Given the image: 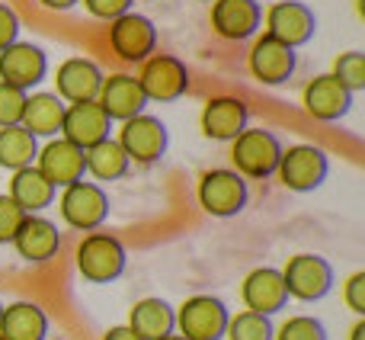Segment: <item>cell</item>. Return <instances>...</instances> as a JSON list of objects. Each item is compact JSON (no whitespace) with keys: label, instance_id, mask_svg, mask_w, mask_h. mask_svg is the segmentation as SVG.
Masks as SVG:
<instances>
[{"label":"cell","instance_id":"cell-4","mask_svg":"<svg viewBox=\"0 0 365 340\" xmlns=\"http://www.w3.org/2000/svg\"><path fill=\"white\" fill-rule=\"evenodd\" d=\"M279 273H282L289 299H298V302H321L334 289V266L317 254H298Z\"/></svg>","mask_w":365,"mask_h":340},{"label":"cell","instance_id":"cell-10","mask_svg":"<svg viewBox=\"0 0 365 340\" xmlns=\"http://www.w3.org/2000/svg\"><path fill=\"white\" fill-rule=\"evenodd\" d=\"M199 206L215 219H231L247 206V180L234 170H208L199 180Z\"/></svg>","mask_w":365,"mask_h":340},{"label":"cell","instance_id":"cell-17","mask_svg":"<svg viewBox=\"0 0 365 340\" xmlns=\"http://www.w3.org/2000/svg\"><path fill=\"white\" fill-rule=\"evenodd\" d=\"M263 23V6L257 0H215L212 29L227 42H244Z\"/></svg>","mask_w":365,"mask_h":340},{"label":"cell","instance_id":"cell-19","mask_svg":"<svg viewBox=\"0 0 365 340\" xmlns=\"http://www.w3.org/2000/svg\"><path fill=\"white\" fill-rule=\"evenodd\" d=\"M103 71L96 61L90 58H68L61 61L55 74V87H58V100H68V103H90L100 96V87H103Z\"/></svg>","mask_w":365,"mask_h":340},{"label":"cell","instance_id":"cell-18","mask_svg":"<svg viewBox=\"0 0 365 340\" xmlns=\"http://www.w3.org/2000/svg\"><path fill=\"white\" fill-rule=\"evenodd\" d=\"M96 103H100V109L109 116V122H128L145 113V106H148L145 94H141V87H138V77H132V74L103 77Z\"/></svg>","mask_w":365,"mask_h":340},{"label":"cell","instance_id":"cell-42","mask_svg":"<svg viewBox=\"0 0 365 340\" xmlns=\"http://www.w3.org/2000/svg\"><path fill=\"white\" fill-rule=\"evenodd\" d=\"M0 311H4V302H0Z\"/></svg>","mask_w":365,"mask_h":340},{"label":"cell","instance_id":"cell-5","mask_svg":"<svg viewBox=\"0 0 365 340\" xmlns=\"http://www.w3.org/2000/svg\"><path fill=\"white\" fill-rule=\"evenodd\" d=\"M138 87L148 103H173L189 90V68L173 55H151L141 61Z\"/></svg>","mask_w":365,"mask_h":340},{"label":"cell","instance_id":"cell-37","mask_svg":"<svg viewBox=\"0 0 365 340\" xmlns=\"http://www.w3.org/2000/svg\"><path fill=\"white\" fill-rule=\"evenodd\" d=\"M103 340H141V337L132 334V328H128V324H119V328H109Z\"/></svg>","mask_w":365,"mask_h":340},{"label":"cell","instance_id":"cell-3","mask_svg":"<svg viewBox=\"0 0 365 340\" xmlns=\"http://www.w3.org/2000/svg\"><path fill=\"white\" fill-rule=\"evenodd\" d=\"M58 209H61L64 225L77 228V231H96L109 215V196L100 183L77 180L61 189Z\"/></svg>","mask_w":365,"mask_h":340},{"label":"cell","instance_id":"cell-1","mask_svg":"<svg viewBox=\"0 0 365 340\" xmlns=\"http://www.w3.org/2000/svg\"><path fill=\"white\" fill-rule=\"evenodd\" d=\"M285 148L279 145V139L266 129H244L237 139L231 141V161H234V174L250 176V180H263L272 176L279 167Z\"/></svg>","mask_w":365,"mask_h":340},{"label":"cell","instance_id":"cell-2","mask_svg":"<svg viewBox=\"0 0 365 340\" xmlns=\"http://www.w3.org/2000/svg\"><path fill=\"white\" fill-rule=\"evenodd\" d=\"M77 270L87 283H113L125 273V247L106 231H93L77 247Z\"/></svg>","mask_w":365,"mask_h":340},{"label":"cell","instance_id":"cell-7","mask_svg":"<svg viewBox=\"0 0 365 340\" xmlns=\"http://www.w3.org/2000/svg\"><path fill=\"white\" fill-rule=\"evenodd\" d=\"M231 311L215 296H192L180 305L177 328L182 340H221Z\"/></svg>","mask_w":365,"mask_h":340},{"label":"cell","instance_id":"cell-15","mask_svg":"<svg viewBox=\"0 0 365 340\" xmlns=\"http://www.w3.org/2000/svg\"><path fill=\"white\" fill-rule=\"evenodd\" d=\"M302 103H304V113H308L311 119L336 122L353 109V94H349L334 74H321L304 87Z\"/></svg>","mask_w":365,"mask_h":340},{"label":"cell","instance_id":"cell-12","mask_svg":"<svg viewBox=\"0 0 365 340\" xmlns=\"http://www.w3.org/2000/svg\"><path fill=\"white\" fill-rule=\"evenodd\" d=\"M48 74V55L32 42H13L0 51V81L16 90H32Z\"/></svg>","mask_w":365,"mask_h":340},{"label":"cell","instance_id":"cell-32","mask_svg":"<svg viewBox=\"0 0 365 340\" xmlns=\"http://www.w3.org/2000/svg\"><path fill=\"white\" fill-rule=\"evenodd\" d=\"M23 109H26V94L0 81V129L19 126L23 122Z\"/></svg>","mask_w":365,"mask_h":340},{"label":"cell","instance_id":"cell-6","mask_svg":"<svg viewBox=\"0 0 365 340\" xmlns=\"http://www.w3.org/2000/svg\"><path fill=\"white\" fill-rule=\"evenodd\" d=\"M327 170H330L327 154L317 145H292L279 158L276 174L282 180V186L292 189V193H311V189H317L327 180Z\"/></svg>","mask_w":365,"mask_h":340},{"label":"cell","instance_id":"cell-40","mask_svg":"<svg viewBox=\"0 0 365 340\" xmlns=\"http://www.w3.org/2000/svg\"><path fill=\"white\" fill-rule=\"evenodd\" d=\"M160 340H182L180 334H167V337H160Z\"/></svg>","mask_w":365,"mask_h":340},{"label":"cell","instance_id":"cell-41","mask_svg":"<svg viewBox=\"0 0 365 340\" xmlns=\"http://www.w3.org/2000/svg\"><path fill=\"white\" fill-rule=\"evenodd\" d=\"M202 4H215V0H202Z\"/></svg>","mask_w":365,"mask_h":340},{"label":"cell","instance_id":"cell-21","mask_svg":"<svg viewBox=\"0 0 365 340\" xmlns=\"http://www.w3.org/2000/svg\"><path fill=\"white\" fill-rule=\"evenodd\" d=\"M250 109L237 96H215L202 106V135L212 141H234L247 129Z\"/></svg>","mask_w":365,"mask_h":340},{"label":"cell","instance_id":"cell-35","mask_svg":"<svg viewBox=\"0 0 365 340\" xmlns=\"http://www.w3.org/2000/svg\"><path fill=\"white\" fill-rule=\"evenodd\" d=\"M343 302H346V309L353 311V315H365V273H353V276L346 279V286H343Z\"/></svg>","mask_w":365,"mask_h":340},{"label":"cell","instance_id":"cell-27","mask_svg":"<svg viewBox=\"0 0 365 340\" xmlns=\"http://www.w3.org/2000/svg\"><path fill=\"white\" fill-rule=\"evenodd\" d=\"M83 167H87V174L93 176V180L113 183V180H122V176L128 174L132 161H128V154L122 151L115 139H103L100 145L83 151Z\"/></svg>","mask_w":365,"mask_h":340},{"label":"cell","instance_id":"cell-43","mask_svg":"<svg viewBox=\"0 0 365 340\" xmlns=\"http://www.w3.org/2000/svg\"><path fill=\"white\" fill-rule=\"evenodd\" d=\"M0 340H4V337H0Z\"/></svg>","mask_w":365,"mask_h":340},{"label":"cell","instance_id":"cell-26","mask_svg":"<svg viewBox=\"0 0 365 340\" xmlns=\"http://www.w3.org/2000/svg\"><path fill=\"white\" fill-rule=\"evenodd\" d=\"M64 100H58L55 94H32L26 96V109H23V122L19 126L26 132L38 135H55L61 132V122H64Z\"/></svg>","mask_w":365,"mask_h":340},{"label":"cell","instance_id":"cell-13","mask_svg":"<svg viewBox=\"0 0 365 340\" xmlns=\"http://www.w3.org/2000/svg\"><path fill=\"white\" fill-rule=\"evenodd\" d=\"M295 49H289V45L276 42V39L269 36H259L257 42H253L250 55H247V68H250V74L257 77L259 84H266V87H279V84H285L292 74H295Z\"/></svg>","mask_w":365,"mask_h":340},{"label":"cell","instance_id":"cell-29","mask_svg":"<svg viewBox=\"0 0 365 340\" xmlns=\"http://www.w3.org/2000/svg\"><path fill=\"white\" fill-rule=\"evenodd\" d=\"M272 324L266 315H257V311H237V315L227 318L225 337L227 340H272Z\"/></svg>","mask_w":365,"mask_h":340},{"label":"cell","instance_id":"cell-33","mask_svg":"<svg viewBox=\"0 0 365 340\" xmlns=\"http://www.w3.org/2000/svg\"><path fill=\"white\" fill-rule=\"evenodd\" d=\"M26 212L16 206V202L10 199V196H0V244H10L13 234L19 231V225H23Z\"/></svg>","mask_w":365,"mask_h":340},{"label":"cell","instance_id":"cell-36","mask_svg":"<svg viewBox=\"0 0 365 340\" xmlns=\"http://www.w3.org/2000/svg\"><path fill=\"white\" fill-rule=\"evenodd\" d=\"M19 36V16L13 13V6L0 4V51L10 49Z\"/></svg>","mask_w":365,"mask_h":340},{"label":"cell","instance_id":"cell-31","mask_svg":"<svg viewBox=\"0 0 365 340\" xmlns=\"http://www.w3.org/2000/svg\"><path fill=\"white\" fill-rule=\"evenodd\" d=\"M272 340H327V331H324V324L317 318L295 315L279 331H272Z\"/></svg>","mask_w":365,"mask_h":340},{"label":"cell","instance_id":"cell-39","mask_svg":"<svg viewBox=\"0 0 365 340\" xmlns=\"http://www.w3.org/2000/svg\"><path fill=\"white\" fill-rule=\"evenodd\" d=\"M349 340H365V321H362V318L353 324V331H349Z\"/></svg>","mask_w":365,"mask_h":340},{"label":"cell","instance_id":"cell-28","mask_svg":"<svg viewBox=\"0 0 365 340\" xmlns=\"http://www.w3.org/2000/svg\"><path fill=\"white\" fill-rule=\"evenodd\" d=\"M38 141L32 132H26L23 126H6L0 129V167L6 170H23L36 164Z\"/></svg>","mask_w":365,"mask_h":340},{"label":"cell","instance_id":"cell-38","mask_svg":"<svg viewBox=\"0 0 365 340\" xmlns=\"http://www.w3.org/2000/svg\"><path fill=\"white\" fill-rule=\"evenodd\" d=\"M38 4H42L45 10H58V13H61V10H71V6H77L81 0H38Z\"/></svg>","mask_w":365,"mask_h":340},{"label":"cell","instance_id":"cell-8","mask_svg":"<svg viewBox=\"0 0 365 340\" xmlns=\"http://www.w3.org/2000/svg\"><path fill=\"white\" fill-rule=\"evenodd\" d=\"M115 141H119V148L128 154V161H135V164H154V161L164 158L170 135H167V126L158 116L141 113V116H135V119L122 122Z\"/></svg>","mask_w":365,"mask_h":340},{"label":"cell","instance_id":"cell-11","mask_svg":"<svg viewBox=\"0 0 365 340\" xmlns=\"http://www.w3.org/2000/svg\"><path fill=\"white\" fill-rule=\"evenodd\" d=\"M109 45H113V51L122 61L132 64L148 61L154 55V49H158V29H154V23L148 16L128 10L125 16L109 23Z\"/></svg>","mask_w":365,"mask_h":340},{"label":"cell","instance_id":"cell-16","mask_svg":"<svg viewBox=\"0 0 365 340\" xmlns=\"http://www.w3.org/2000/svg\"><path fill=\"white\" fill-rule=\"evenodd\" d=\"M36 170L51 183V186H71V183L83 180L87 167H83V151L64 139H51L42 151L36 154Z\"/></svg>","mask_w":365,"mask_h":340},{"label":"cell","instance_id":"cell-25","mask_svg":"<svg viewBox=\"0 0 365 340\" xmlns=\"http://www.w3.org/2000/svg\"><path fill=\"white\" fill-rule=\"evenodd\" d=\"M128 328L141 340H160L173 334L177 328V311L164 302V299H141L135 302L132 315H128Z\"/></svg>","mask_w":365,"mask_h":340},{"label":"cell","instance_id":"cell-24","mask_svg":"<svg viewBox=\"0 0 365 340\" xmlns=\"http://www.w3.org/2000/svg\"><path fill=\"white\" fill-rule=\"evenodd\" d=\"M55 193L58 189L38 174L36 164H32V167H23V170H13L10 193L6 196H10L26 215H36V212H42V209H48L51 202H55Z\"/></svg>","mask_w":365,"mask_h":340},{"label":"cell","instance_id":"cell-30","mask_svg":"<svg viewBox=\"0 0 365 340\" xmlns=\"http://www.w3.org/2000/svg\"><path fill=\"white\" fill-rule=\"evenodd\" d=\"M334 77L349 94H359L365 87V55L362 51H343L334 64Z\"/></svg>","mask_w":365,"mask_h":340},{"label":"cell","instance_id":"cell-9","mask_svg":"<svg viewBox=\"0 0 365 340\" xmlns=\"http://www.w3.org/2000/svg\"><path fill=\"white\" fill-rule=\"evenodd\" d=\"M317 32V16L308 4L302 0H279L266 10V36L276 39V42L298 49V45H308Z\"/></svg>","mask_w":365,"mask_h":340},{"label":"cell","instance_id":"cell-22","mask_svg":"<svg viewBox=\"0 0 365 340\" xmlns=\"http://www.w3.org/2000/svg\"><path fill=\"white\" fill-rule=\"evenodd\" d=\"M10 244L16 247V254L23 260H29V264H45V260H51L58 254L61 234H58L55 221L42 219V215H26Z\"/></svg>","mask_w":365,"mask_h":340},{"label":"cell","instance_id":"cell-14","mask_svg":"<svg viewBox=\"0 0 365 340\" xmlns=\"http://www.w3.org/2000/svg\"><path fill=\"white\" fill-rule=\"evenodd\" d=\"M109 129H113V122H109V116L103 113L96 100L71 103V106L64 109V122H61L64 141L77 145L81 151H87V148L100 145L103 139H109Z\"/></svg>","mask_w":365,"mask_h":340},{"label":"cell","instance_id":"cell-23","mask_svg":"<svg viewBox=\"0 0 365 340\" xmlns=\"http://www.w3.org/2000/svg\"><path fill=\"white\" fill-rule=\"evenodd\" d=\"M4 340H48V315L32 302H13L0 311Z\"/></svg>","mask_w":365,"mask_h":340},{"label":"cell","instance_id":"cell-20","mask_svg":"<svg viewBox=\"0 0 365 340\" xmlns=\"http://www.w3.org/2000/svg\"><path fill=\"white\" fill-rule=\"evenodd\" d=\"M240 299H244L247 311H257V315H266V318L282 311L285 302H289L282 273L272 270V266H257V270H250L244 286H240Z\"/></svg>","mask_w":365,"mask_h":340},{"label":"cell","instance_id":"cell-34","mask_svg":"<svg viewBox=\"0 0 365 340\" xmlns=\"http://www.w3.org/2000/svg\"><path fill=\"white\" fill-rule=\"evenodd\" d=\"M83 6H87L90 16L113 23V19L125 16V13L132 10V0H83Z\"/></svg>","mask_w":365,"mask_h":340}]
</instances>
